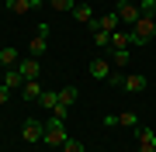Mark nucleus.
<instances>
[{
  "instance_id": "obj_1",
  "label": "nucleus",
  "mask_w": 156,
  "mask_h": 152,
  "mask_svg": "<svg viewBox=\"0 0 156 152\" xmlns=\"http://www.w3.org/2000/svg\"><path fill=\"white\" fill-rule=\"evenodd\" d=\"M156 38V17L153 14H142L139 21L132 24V31H128V45H146V42Z\"/></svg>"
},
{
  "instance_id": "obj_2",
  "label": "nucleus",
  "mask_w": 156,
  "mask_h": 152,
  "mask_svg": "<svg viewBox=\"0 0 156 152\" xmlns=\"http://www.w3.org/2000/svg\"><path fill=\"white\" fill-rule=\"evenodd\" d=\"M66 121L62 118H56V114H52L49 121H45V145H66Z\"/></svg>"
},
{
  "instance_id": "obj_3",
  "label": "nucleus",
  "mask_w": 156,
  "mask_h": 152,
  "mask_svg": "<svg viewBox=\"0 0 156 152\" xmlns=\"http://www.w3.org/2000/svg\"><path fill=\"white\" fill-rule=\"evenodd\" d=\"M87 69H90V76H94V79H104V83H115V73H111L115 66H111V62H108L104 56L90 59V66H87Z\"/></svg>"
},
{
  "instance_id": "obj_4",
  "label": "nucleus",
  "mask_w": 156,
  "mask_h": 152,
  "mask_svg": "<svg viewBox=\"0 0 156 152\" xmlns=\"http://www.w3.org/2000/svg\"><path fill=\"white\" fill-rule=\"evenodd\" d=\"M21 138H24V142H42V138H45V124H42L38 118H28L24 128H21Z\"/></svg>"
},
{
  "instance_id": "obj_5",
  "label": "nucleus",
  "mask_w": 156,
  "mask_h": 152,
  "mask_svg": "<svg viewBox=\"0 0 156 152\" xmlns=\"http://www.w3.org/2000/svg\"><path fill=\"white\" fill-rule=\"evenodd\" d=\"M17 73H21L24 79H38V76H42V59H31V56H24L21 62H17Z\"/></svg>"
},
{
  "instance_id": "obj_6",
  "label": "nucleus",
  "mask_w": 156,
  "mask_h": 152,
  "mask_svg": "<svg viewBox=\"0 0 156 152\" xmlns=\"http://www.w3.org/2000/svg\"><path fill=\"white\" fill-rule=\"evenodd\" d=\"M115 14H118V21H128V24H135V21L142 17V11H139L135 4H128V0H122V4L115 7Z\"/></svg>"
},
{
  "instance_id": "obj_7",
  "label": "nucleus",
  "mask_w": 156,
  "mask_h": 152,
  "mask_svg": "<svg viewBox=\"0 0 156 152\" xmlns=\"http://www.w3.org/2000/svg\"><path fill=\"white\" fill-rule=\"evenodd\" d=\"M146 86H149L146 76H122V90H125V93H142Z\"/></svg>"
},
{
  "instance_id": "obj_8",
  "label": "nucleus",
  "mask_w": 156,
  "mask_h": 152,
  "mask_svg": "<svg viewBox=\"0 0 156 152\" xmlns=\"http://www.w3.org/2000/svg\"><path fill=\"white\" fill-rule=\"evenodd\" d=\"M38 0H7V11L11 14H28V11H38Z\"/></svg>"
},
{
  "instance_id": "obj_9",
  "label": "nucleus",
  "mask_w": 156,
  "mask_h": 152,
  "mask_svg": "<svg viewBox=\"0 0 156 152\" xmlns=\"http://www.w3.org/2000/svg\"><path fill=\"white\" fill-rule=\"evenodd\" d=\"M0 83H4L7 90H17V86H24V76L17 73V66H14V69H4V76H0Z\"/></svg>"
},
{
  "instance_id": "obj_10",
  "label": "nucleus",
  "mask_w": 156,
  "mask_h": 152,
  "mask_svg": "<svg viewBox=\"0 0 156 152\" xmlns=\"http://www.w3.org/2000/svg\"><path fill=\"white\" fill-rule=\"evenodd\" d=\"M38 97H42V83H38V79H24L21 100H38Z\"/></svg>"
},
{
  "instance_id": "obj_11",
  "label": "nucleus",
  "mask_w": 156,
  "mask_h": 152,
  "mask_svg": "<svg viewBox=\"0 0 156 152\" xmlns=\"http://www.w3.org/2000/svg\"><path fill=\"white\" fill-rule=\"evenodd\" d=\"M94 7H90V4H76V7H73V21H80V24H90V21H94Z\"/></svg>"
},
{
  "instance_id": "obj_12",
  "label": "nucleus",
  "mask_w": 156,
  "mask_h": 152,
  "mask_svg": "<svg viewBox=\"0 0 156 152\" xmlns=\"http://www.w3.org/2000/svg\"><path fill=\"white\" fill-rule=\"evenodd\" d=\"M38 104L45 107V111H52V114H56V111H59V90H42Z\"/></svg>"
},
{
  "instance_id": "obj_13",
  "label": "nucleus",
  "mask_w": 156,
  "mask_h": 152,
  "mask_svg": "<svg viewBox=\"0 0 156 152\" xmlns=\"http://www.w3.org/2000/svg\"><path fill=\"white\" fill-rule=\"evenodd\" d=\"M108 62L115 69H125L128 66V49H108Z\"/></svg>"
},
{
  "instance_id": "obj_14",
  "label": "nucleus",
  "mask_w": 156,
  "mask_h": 152,
  "mask_svg": "<svg viewBox=\"0 0 156 152\" xmlns=\"http://www.w3.org/2000/svg\"><path fill=\"white\" fill-rule=\"evenodd\" d=\"M17 62H21V56H17V49H0V66H4V69H14Z\"/></svg>"
},
{
  "instance_id": "obj_15",
  "label": "nucleus",
  "mask_w": 156,
  "mask_h": 152,
  "mask_svg": "<svg viewBox=\"0 0 156 152\" xmlns=\"http://www.w3.org/2000/svg\"><path fill=\"white\" fill-rule=\"evenodd\" d=\"M45 42H49V38H38V35L28 42V56H31V59H42V56H45V49H49Z\"/></svg>"
},
{
  "instance_id": "obj_16",
  "label": "nucleus",
  "mask_w": 156,
  "mask_h": 152,
  "mask_svg": "<svg viewBox=\"0 0 156 152\" xmlns=\"http://www.w3.org/2000/svg\"><path fill=\"white\" fill-rule=\"evenodd\" d=\"M153 135H156V131H153V128H146V124H139V128H135V138H139V145H153Z\"/></svg>"
},
{
  "instance_id": "obj_17",
  "label": "nucleus",
  "mask_w": 156,
  "mask_h": 152,
  "mask_svg": "<svg viewBox=\"0 0 156 152\" xmlns=\"http://www.w3.org/2000/svg\"><path fill=\"white\" fill-rule=\"evenodd\" d=\"M94 45L104 52V49H111V31H94Z\"/></svg>"
},
{
  "instance_id": "obj_18",
  "label": "nucleus",
  "mask_w": 156,
  "mask_h": 152,
  "mask_svg": "<svg viewBox=\"0 0 156 152\" xmlns=\"http://www.w3.org/2000/svg\"><path fill=\"white\" fill-rule=\"evenodd\" d=\"M111 49H128V31H111Z\"/></svg>"
},
{
  "instance_id": "obj_19",
  "label": "nucleus",
  "mask_w": 156,
  "mask_h": 152,
  "mask_svg": "<svg viewBox=\"0 0 156 152\" xmlns=\"http://www.w3.org/2000/svg\"><path fill=\"white\" fill-rule=\"evenodd\" d=\"M45 4H49L52 11H73V7H76L73 0H45Z\"/></svg>"
},
{
  "instance_id": "obj_20",
  "label": "nucleus",
  "mask_w": 156,
  "mask_h": 152,
  "mask_svg": "<svg viewBox=\"0 0 156 152\" xmlns=\"http://www.w3.org/2000/svg\"><path fill=\"white\" fill-rule=\"evenodd\" d=\"M66 152H83V142H76V138H66V145H62Z\"/></svg>"
},
{
  "instance_id": "obj_21",
  "label": "nucleus",
  "mask_w": 156,
  "mask_h": 152,
  "mask_svg": "<svg viewBox=\"0 0 156 152\" xmlns=\"http://www.w3.org/2000/svg\"><path fill=\"white\" fill-rule=\"evenodd\" d=\"M139 11H142V14H153V11H156V0H142Z\"/></svg>"
},
{
  "instance_id": "obj_22",
  "label": "nucleus",
  "mask_w": 156,
  "mask_h": 152,
  "mask_svg": "<svg viewBox=\"0 0 156 152\" xmlns=\"http://www.w3.org/2000/svg\"><path fill=\"white\" fill-rule=\"evenodd\" d=\"M11 97H14V90H7V86L0 83V104H7V100H11Z\"/></svg>"
},
{
  "instance_id": "obj_23",
  "label": "nucleus",
  "mask_w": 156,
  "mask_h": 152,
  "mask_svg": "<svg viewBox=\"0 0 156 152\" xmlns=\"http://www.w3.org/2000/svg\"><path fill=\"white\" fill-rule=\"evenodd\" d=\"M49 31H52V28H49V24L42 21V24H38V31H35V35H38V38H49Z\"/></svg>"
},
{
  "instance_id": "obj_24",
  "label": "nucleus",
  "mask_w": 156,
  "mask_h": 152,
  "mask_svg": "<svg viewBox=\"0 0 156 152\" xmlns=\"http://www.w3.org/2000/svg\"><path fill=\"white\" fill-rule=\"evenodd\" d=\"M139 152H156V149L153 145H139Z\"/></svg>"
},
{
  "instance_id": "obj_25",
  "label": "nucleus",
  "mask_w": 156,
  "mask_h": 152,
  "mask_svg": "<svg viewBox=\"0 0 156 152\" xmlns=\"http://www.w3.org/2000/svg\"><path fill=\"white\" fill-rule=\"evenodd\" d=\"M153 149H156V135H153Z\"/></svg>"
},
{
  "instance_id": "obj_26",
  "label": "nucleus",
  "mask_w": 156,
  "mask_h": 152,
  "mask_svg": "<svg viewBox=\"0 0 156 152\" xmlns=\"http://www.w3.org/2000/svg\"><path fill=\"white\" fill-rule=\"evenodd\" d=\"M0 76H4V66H0Z\"/></svg>"
},
{
  "instance_id": "obj_27",
  "label": "nucleus",
  "mask_w": 156,
  "mask_h": 152,
  "mask_svg": "<svg viewBox=\"0 0 156 152\" xmlns=\"http://www.w3.org/2000/svg\"><path fill=\"white\" fill-rule=\"evenodd\" d=\"M38 4H45V0H38Z\"/></svg>"
}]
</instances>
